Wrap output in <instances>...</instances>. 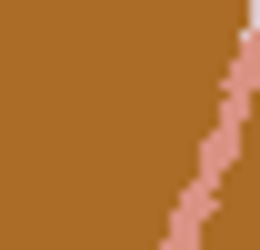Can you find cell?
Segmentation results:
<instances>
[{
	"label": "cell",
	"mask_w": 260,
	"mask_h": 250,
	"mask_svg": "<svg viewBox=\"0 0 260 250\" xmlns=\"http://www.w3.org/2000/svg\"><path fill=\"white\" fill-rule=\"evenodd\" d=\"M0 190H10V170H0Z\"/></svg>",
	"instance_id": "1"
}]
</instances>
